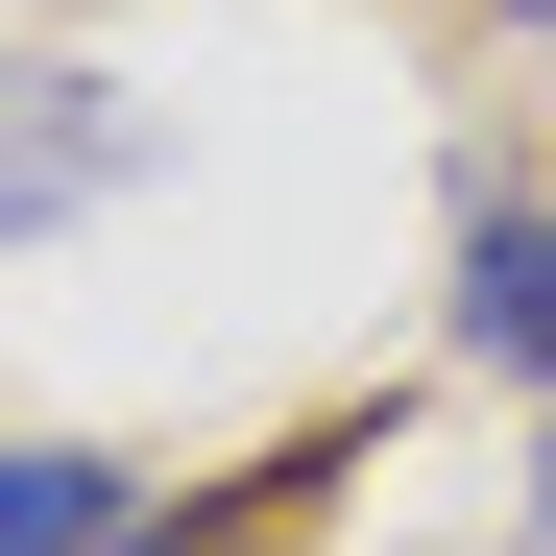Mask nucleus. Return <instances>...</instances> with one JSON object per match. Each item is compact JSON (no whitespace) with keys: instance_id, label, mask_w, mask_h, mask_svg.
Instances as JSON below:
<instances>
[{"instance_id":"f03ea898","label":"nucleus","mask_w":556,"mask_h":556,"mask_svg":"<svg viewBox=\"0 0 556 556\" xmlns=\"http://www.w3.org/2000/svg\"><path fill=\"white\" fill-rule=\"evenodd\" d=\"M0 556H122V459H98V435H25V484H0Z\"/></svg>"},{"instance_id":"f257e3e1","label":"nucleus","mask_w":556,"mask_h":556,"mask_svg":"<svg viewBox=\"0 0 556 556\" xmlns=\"http://www.w3.org/2000/svg\"><path fill=\"white\" fill-rule=\"evenodd\" d=\"M459 339H484L508 388H556V218H532V194H508L484 242H459Z\"/></svg>"},{"instance_id":"423d86ee","label":"nucleus","mask_w":556,"mask_h":556,"mask_svg":"<svg viewBox=\"0 0 556 556\" xmlns=\"http://www.w3.org/2000/svg\"><path fill=\"white\" fill-rule=\"evenodd\" d=\"M508 25H556V0H508Z\"/></svg>"},{"instance_id":"39448f33","label":"nucleus","mask_w":556,"mask_h":556,"mask_svg":"<svg viewBox=\"0 0 556 556\" xmlns=\"http://www.w3.org/2000/svg\"><path fill=\"white\" fill-rule=\"evenodd\" d=\"M532 508H556V435H532Z\"/></svg>"},{"instance_id":"20e7f679","label":"nucleus","mask_w":556,"mask_h":556,"mask_svg":"<svg viewBox=\"0 0 556 556\" xmlns=\"http://www.w3.org/2000/svg\"><path fill=\"white\" fill-rule=\"evenodd\" d=\"M291 484H315V459H291ZM291 484H242V508H194V532H146V556H266V532H291Z\"/></svg>"},{"instance_id":"7ed1b4c3","label":"nucleus","mask_w":556,"mask_h":556,"mask_svg":"<svg viewBox=\"0 0 556 556\" xmlns=\"http://www.w3.org/2000/svg\"><path fill=\"white\" fill-rule=\"evenodd\" d=\"M122 169V122H98V73H25V218H73Z\"/></svg>"}]
</instances>
